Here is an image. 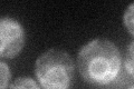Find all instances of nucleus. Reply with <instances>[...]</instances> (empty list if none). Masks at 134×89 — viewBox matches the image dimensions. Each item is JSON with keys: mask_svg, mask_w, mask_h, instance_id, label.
I'll return each mask as SVG.
<instances>
[{"mask_svg": "<svg viewBox=\"0 0 134 89\" xmlns=\"http://www.w3.org/2000/svg\"><path fill=\"white\" fill-rule=\"evenodd\" d=\"M123 22L126 30L132 36H134V2L131 3L125 10L123 16Z\"/></svg>", "mask_w": 134, "mask_h": 89, "instance_id": "obj_5", "label": "nucleus"}, {"mask_svg": "<svg viewBox=\"0 0 134 89\" xmlns=\"http://www.w3.org/2000/svg\"><path fill=\"white\" fill-rule=\"evenodd\" d=\"M74 74V61L65 50L49 49L35 63V75L43 89H69Z\"/></svg>", "mask_w": 134, "mask_h": 89, "instance_id": "obj_2", "label": "nucleus"}, {"mask_svg": "<svg viewBox=\"0 0 134 89\" xmlns=\"http://www.w3.org/2000/svg\"><path fill=\"white\" fill-rule=\"evenodd\" d=\"M125 70L126 73L131 76L132 78H134V41H132L130 44L126 55H125Z\"/></svg>", "mask_w": 134, "mask_h": 89, "instance_id": "obj_6", "label": "nucleus"}, {"mask_svg": "<svg viewBox=\"0 0 134 89\" xmlns=\"http://www.w3.org/2000/svg\"><path fill=\"white\" fill-rule=\"evenodd\" d=\"M0 76H1V89H8L11 78V71L5 61L0 62Z\"/></svg>", "mask_w": 134, "mask_h": 89, "instance_id": "obj_7", "label": "nucleus"}, {"mask_svg": "<svg viewBox=\"0 0 134 89\" xmlns=\"http://www.w3.org/2000/svg\"><path fill=\"white\" fill-rule=\"evenodd\" d=\"M127 89H134V85H132V86H131V87H129Z\"/></svg>", "mask_w": 134, "mask_h": 89, "instance_id": "obj_8", "label": "nucleus"}, {"mask_svg": "<svg viewBox=\"0 0 134 89\" xmlns=\"http://www.w3.org/2000/svg\"><path fill=\"white\" fill-rule=\"evenodd\" d=\"M8 89H41L32 78L19 77L12 82Z\"/></svg>", "mask_w": 134, "mask_h": 89, "instance_id": "obj_4", "label": "nucleus"}, {"mask_svg": "<svg viewBox=\"0 0 134 89\" xmlns=\"http://www.w3.org/2000/svg\"><path fill=\"white\" fill-rule=\"evenodd\" d=\"M77 67L86 82L95 86H106L120 75L122 57L119 48L112 41L94 39L79 50Z\"/></svg>", "mask_w": 134, "mask_h": 89, "instance_id": "obj_1", "label": "nucleus"}, {"mask_svg": "<svg viewBox=\"0 0 134 89\" xmlns=\"http://www.w3.org/2000/svg\"><path fill=\"white\" fill-rule=\"evenodd\" d=\"M26 36L21 23L11 17L0 20V57L12 59L20 54L25 46Z\"/></svg>", "mask_w": 134, "mask_h": 89, "instance_id": "obj_3", "label": "nucleus"}]
</instances>
